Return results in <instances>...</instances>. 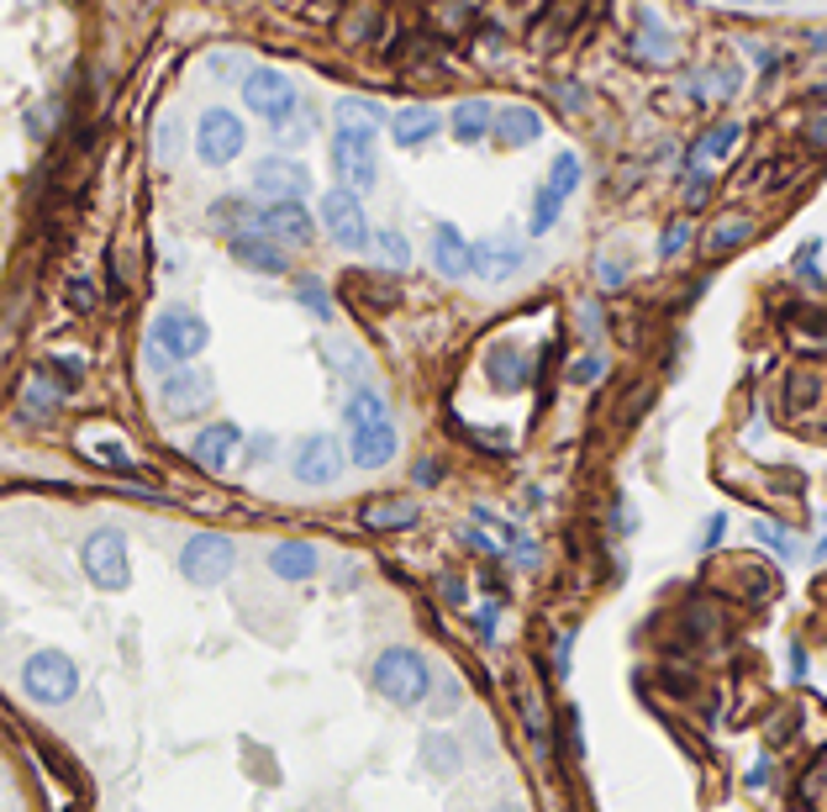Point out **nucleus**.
<instances>
[{
    "label": "nucleus",
    "instance_id": "nucleus-1",
    "mask_svg": "<svg viewBox=\"0 0 827 812\" xmlns=\"http://www.w3.org/2000/svg\"><path fill=\"white\" fill-rule=\"evenodd\" d=\"M375 686H379V696H390L396 707H417V702H427V692H432V670H427V660L411 654V649H385L375 660Z\"/></svg>",
    "mask_w": 827,
    "mask_h": 812
},
{
    "label": "nucleus",
    "instance_id": "nucleus-2",
    "mask_svg": "<svg viewBox=\"0 0 827 812\" xmlns=\"http://www.w3.org/2000/svg\"><path fill=\"white\" fill-rule=\"evenodd\" d=\"M22 686L32 702H69L79 692V670H74L69 654H58V649H43V654H32L22 665Z\"/></svg>",
    "mask_w": 827,
    "mask_h": 812
},
{
    "label": "nucleus",
    "instance_id": "nucleus-3",
    "mask_svg": "<svg viewBox=\"0 0 827 812\" xmlns=\"http://www.w3.org/2000/svg\"><path fill=\"white\" fill-rule=\"evenodd\" d=\"M212 343V328L195 317V311H164L159 322H153V338H148V349L153 354H164L169 364H185V359H195L201 349Z\"/></svg>",
    "mask_w": 827,
    "mask_h": 812
},
{
    "label": "nucleus",
    "instance_id": "nucleus-4",
    "mask_svg": "<svg viewBox=\"0 0 827 812\" xmlns=\"http://www.w3.org/2000/svg\"><path fill=\"white\" fill-rule=\"evenodd\" d=\"M332 169L343 174L348 191H369V185L379 180L375 138H369V132H343V127H337V138H332Z\"/></svg>",
    "mask_w": 827,
    "mask_h": 812
},
{
    "label": "nucleus",
    "instance_id": "nucleus-5",
    "mask_svg": "<svg viewBox=\"0 0 827 812\" xmlns=\"http://www.w3.org/2000/svg\"><path fill=\"white\" fill-rule=\"evenodd\" d=\"M180 570L190 586H216L222 575L233 570V538L222 533H195L185 549H180Z\"/></svg>",
    "mask_w": 827,
    "mask_h": 812
},
{
    "label": "nucleus",
    "instance_id": "nucleus-6",
    "mask_svg": "<svg viewBox=\"0 0 827 812\" xmlns=\"http://www.w3.org/2000/svg\"><path fill=\"white\" fill-rule=\"evenodd\" d=\"M85 575H90L100 591H121L127 586V538L121 533H111V527H100V533H90L85 538Z\"/></svg>",
    "mask_w": 827,
    "mask_h": 812
},
{
    "label": "nucleus",
    "instance_id": "nucleus-7",
    "mask_svg": "<svg viewBox=\"0 0 827 812\" xmlns=\"http://www.w3.org/2000/svg\"><path fill=\"white\" fill-rule=\"evenodd\" d=\"M243 100H248V111H259L269 127L284 121L296 106H301L296 85H290L280 70H254V74H248V79H243Z\"/></svg>",
    "mask_w": 827,
    "mask_h": 812
},
{
    "label": "nucleus",
    "instance_id": "nucleus-8",
    "mask_svg": "<svg viewBox=\"0 0 827 812\" xmlns=\"http://www.w3.org/2000/svg\"><path fill=\"white\" fill-rule=\"evenodd\" d=\"M195 148H201V159H206V164H233L237 153H243V121H237V111H227V106L201 111Z\"/></svg>",
    "mask_w": 827,
    "mask_h": 812
},
{
    "label": "nucleus",
    "instance_id": "nucleus-9",
    "mask_svg": "<svg viewBox=\"0 0 827 812\" xmlns=\"http://www.w3.org/2000/svg\"><path fill=\"white\" fill-rule=\"evenodd\" d=\"M159 402H164L169 417H195V412H206V406H212V375H206V370H195V364H180V370H169V375H164Z\"/></svg>",
    "mask_w": 827,
    "mask_h": 812
},
{
    "label": "nucleus",
    "instance_id": "nucleus-10",
    "mask_svg": "<svg viewBox=\"0 0 827 812\" xmlns=\"http://www.w3.org/2000/svg\"><path fill=\"white\" fill-rule=\"evenodd\" d=\"M322 222H327V233L343 248H364L369 243V216H364V206H358V195L348 185L322 195Z\"/></svg>",
    "mask_w": 827,
    "mask_h": 812
},
{
    "label": "nucleus",
    "instance_id": "nucleus-11",
    "mask_svg": "<svg viewBox=\"0 0 827 812\" xmlns=\"http://www.w3.org/2000/svg\"><path fill=\"white\" fill-rule=\"evenodd\" d=\"M254 191L259 195H275V201H301L311 191V174L301 159H290V153H275V159H264L254 169Z\"/></svg>",
    "mask_w": 827,
    "mask_h": 812
},
{
    "label": "nucleus",
    "instance_id": "nucleus-12",
    "mask_svg": "<svg viewBox=\"0 0 827 812\" xmlns=\"http://www.w3.org/2000/svg\"><path fill=\"white\" fill-rule=\"evenodd\" d=\"M296 476L307 480V485H332V480L343 476V449H337V438L311 432L307 444H301V455H296Z\"/></svg>",
    "mask_w": 827,
    "mask_h": 812
},
{
    "label": "nucleus",
    "instance_id": "nucleus-13",
    "mask_svg": "<svg viewBox=\"0 0 827 812\" xmlns=\"http://www.w3.org/2000/svg\"><path fill=\"white\" fill-rule=\"evenodd\" d=\"M237 449H243V432H237L233 423H212V428L195 432V444H190V459H195L201 470L222 476V470H227V464L237 459Z\"/></svg>",
    "mask_w": 827,
    "mask_h": 812
},
{
    "label": "nucleus",
    "instance_id": "nucleus-14",
    "mask_svg": "<svg viewBox=\"0 0 827 812\" xmlns=\"http://www.w3.org/2000/svg\"><path fill=\"white\" fill-rule=\"evenodd\" d=\"M432 264H438V275L464 280V275H474V243H464L453 222H438L432 227Z\"/></svg>",
    "mask_w": 827,
    "mask_h": 812
},
{
    "label": "nucleus",
    "instance_id": "nucleus-15",
    "mask_svg": "<svg viewBox=\"0 0 827 812\" xmlns=\"http://www.w3.org/2000/svg\"><path fill=\"white\" fill-rule=\"evenodd\" d=\"M259 227L275 243H311V212L307 201H269L259 212Z\"/></svg>",
    "mask_w": 827,
    "mask_h": 812
},
{
    "label": "nucleus",
    "instance_id": "nucleus-16",
    "mask_svg": "<svg viewBox=\"0 0 827 812\" xmlns=\"http://www.w3.org/2000/svg\"><path fill=\"white\" fill-rule=\"evenodd\" d=\"M522 269V243L517 238H485L474 243V275L480 280H506Z\"/></svg>",
    "mask_w": 827,
    "mask_h": 812
},
{
    "label": "nucleus",
    "instance_id": "nucleus-17",
    "mask_svg": "<svg viewBox=\"0 0 827 812\" xmlns=\"http://www.w3.org/2000/svg\"><path fill=\"white\" fill-rule=\"evenodd\" d=\"M233 259L248 264V269H259V275H284V269H290V254H284L280 243H269L264 233H237Z\"/></svg>",
    "mask_w": 827,
    "mask_h": 812
},
{
    "label": "nucleus",
    "instance_id": "nucleus-18",
    "mask_svg": "<svg viewBox=\"0 0 827 812\" xmlns=\"http://www.w3.org/2000/svg\"><path fill=\"white\" fill-rule=\"evenodd\" d=\"M348 459H354L358 470H379V464H390L396 459V428L390 423H379V428H364L348 438Z\"/></svg>",
    "mask_w": 827,
    "mask_h": 812
},
{
    "label": "nucleus",
    "instance_id": "nucleus-19",
    "mask_svg": "<svg viewBox=\"0 0 827 812\" xmlns=\"http://www.w3.org/2000/svg\"><path fill=\"white\" fill-rule=\"evenodd\" d=\"M417 517H422V512H417V502H406V496H396V502L385 496V502L364 506V527H369V533H401V527H411Z\"/></svg>",
    "mask_w": 827,
    "mask_h": 812
},
{
    "label": "nucleus",
    "instance_id": "nucleus-20",
    "mask_svg": "<svg viewBox=\"0 0 827 812\" xmlns=\"http://www.w3.org/2000/svg\"><path fill=\"white\" fill-rule=\"evenodd\" d=\"M432 132H438V111H432V106H406V111L390 117V138H396L401 148L427 143Z\"/></svg>",
    "mask_w": 827,
    "mask_h": 812
},
{
    "label": "nucleus",
    "instance_id": "nucleus-21",
    "mask_svg": "<svg viewBox=\"0 0 827 812\" xmlns=\"http://www.w3.org/2000/svg\"><path fill=\"white\" fill-rule=\"evenodd\" d=\"M491 127H496V106H491V100H464V106H453V138H459V143H480Z\"/></svg>",
    "mask_w": 827,
    "mask_h": 812
},
{
    "label": "nucleus",
    "instance_id": "nucleus-22",
    "mask_svg": "<svg viewBox=\"0 0 827 812\" xmlns=\"http://www.w3.org/2000/svg\"><path fill=\"white\" fill-rule=\"evenodd\" d=\"M385 121H390V117H385L369 96H343V100H337V127H343V132H369V138H375Z\"/></svg>",
    "mask_w": 827,
    "mask_h": 812
},
{
    "label": "nucleus",
    "instance_id": "nucleus-23",
    "mask_svg": "<svg viewBox=\"0 0 827 812\" xmlns=\"http://www.w3.org/2000/svg\"><path fill=\"white\" fill-rule=\"evenodd\" d=\"M269 570L280 575V580H307V575H316V549L301 544V538H290V544H280V549L269 554Z\"/></svg>",
    "mask_w": 827,
    "mask_h": 812
},
{
    "label": "nucleus",
    "instance_id": "nucleus-24",
    "mask_svg": "<svg viewBox=\"0 0 827 812\" xmlns=\"http://www.w3.org/2000/svg\"><path fill=\"white\" fill-rule=\"evenodd\" d=\"M485 375H491V385H496V391H522L533 370H527V354L506 343V349H496V354H491V364H485Z\"/></svg>",
    "mask_w": 827,
    "mask_h": 812
},
{
    "label": "nucleus",
    "instance_id": "nucleus-25",
    "mask_svg": "<svg viewBox=\"0 0 827 812\" xmlns=\"http://www.w3.org/2000/svg\"><path fill=\"white\" fill-rule=\"evenodd\" d=\"M544 132V121H538V111L533 106H506V111H496V138L501 143H533Z\"/></svg>",
    "mask_w": 827,
    "mask_h": 812
},
{
    "label": "nucleus",
    "instance_id": "nucleus-26",
    "mask_svg": "<svg viewBox=\"0 0 827 812\" xmlns=\"http://www.w3.org/2000/svg\"><path fill=\"white\" fill-rule=\"evenodd\" d=\"M749 233H754V216H722V222H711V233H707V254L711 259H722V254H733L738 243H749Z\"/></svg>",
    "mask_w": 827,
    "mask_h": 812
},
{
    "label": "nucleus",
    "instance_id": "nucleus-27",
    "mask_svg": "<svg viewBox=\"0 0 827 812\" xmlns=\"http://www.w3.org/2000/svg\"><path fill=\"white\" fill-rule=\"evenodd\" d=\"M343 423H348V432H364V428L390 423V417H385V402H379V391H354L348 406H343Z\"/></svg>",
    "mask_w": 827,
    "mask_h": 812
},
{
    "label": "nucleus",
    "instance_id": "nucleus-28",
    "mask_svg": "<svg viewBox=\"0 0 827 812\" xmlns=\"http://www.w3.org/2000/svg\"><path fill=\"white\" fill-rule=\"evenodd\" d=\"M738 143V121H717V127H707L701 132V143H696V159L701 164H711V159H728V148Z\"/></svg>",
    "mask_w": 827,
    "mask_h": 812
},
{
    "label": "nucleus",
    "instance_id": "nucleus-29",
    "mask_svg": "<svg viewBox=\"0 0 827 812\" xmlns=\"http://www.w3.org/2000/svg\"><path fill=\"white\" fill-rule=\"evenodd\" d=\"M470 17H474V0H432L427 6V22H438L443 32H464Z\"/></svg>",
    "mask_w": 827,
    "mask_h": 812
},
{
    "label": "nucleus",
    "instance_id": "nucleus-30",
    "mask_svg": "<svg viewBox=\"0 0 827 812\" xmlns=\"http://www.w3.org/2000/svg\"><path fill=\"white\" fill-rule=\"evenodd\" d=\"M422 760L427 770H438V776H449V770H459V744L449 739V734H432L422 749Z\"/></svg>",
    "mask_w": 827,
    "mask_h": 812
},
{
    "label": "nucleus",
    "instance_id": "nucleus-31",
    "mask_svg": "<svg viewBox=\"0 0 827 812\" xmlns=\"http://www.w3.org/2000/svg\"><path fill=\"white\" fill-rule=\"evenodd\" d=\"M369 238H375L379 264H396V269H406V264H411V243H406L401 233H390V227H385V233H369Z\"/></svg>",
    "mask_w": 827,
    "mask_h": 812
},
{
    "label": "nucleus",
    "instance_id": "nucleus-32",
    "mask_svg": "<svg viewBox=\"0 0 827 812\" xmlns=\"http://www.w3.org/2000/svg\"><path fill=\"white\" fill-rule=\"evenodd\" d=\"M574 185H580V159H574V153H559L554 169H548V191L574 195Z\"/></svg>",
    "mask_w": 827,
    "mask_h": 812
},
{
    "label": "nucleus",
    "instance_id": "nucleus-33",
    "mask_svg": "<svg viewBox=\"0 0 827 812\" xmlns=\"http://www.w3.org/2000/svg\"><path fill=\"white\" fill-rule=\"evenodd\" d=\"M559 212H565V195L559 191H538V201H533V233H548L554 222H559Z\"/></svg>",
    "mask_w": 827,
    "mask_h": 812
},
{
    "label": "nucleus",
    "instance_id": "nucleus-34",
    "mask_svg": "<svg viewBox=\"0 0 827 812\" xmlns=\"http://www.w3.org/2000/svg\"><path fill=\"white\" fill-rule=\"evenodd\" d=\"M307 132H311V117L301 111V106H296V111H290L284 121H275V138H280V143H301Z\"/></svg>",
    "mask_w": 827,
    "mask_h": 812
},
{
    "label": "nucleus",
    "instance_id": "nucleus-35",
    "mask_svg": "<svg viewBox=\"0 0 827 812\" xmlns=\"http://www.w3.org/2000/svg\"><path fill=\"white\" fill-rule=\"evenodd\" d=\"M638 49L648 53V58H669V53H675V43L664 38V26H659V22H648V26H643V38H638Z\"/></svg>",
    "mask_w": 827,
    "mask_h": 812
},
{
    "label": "nucleus",
    "instance_id": "nucleus-36",
    "mask_svg": "<svg viewBox=\"0 0 827 812\" xmlns=\"http://www.w3.org/2000/svg\"><path fill=\"white\" fill-rule=\"evenodd\" d=\"M58 396H64V391H58V385H32V391H26L22 402H26V412H32V417H43V412H53V402H58Z\"/></svg>",
    "mask_w": 827,
    "mask_h": 812
},
{
    "label": "nucleus",
    "instance_id": "nucleus-37",
    "mask_svg": "<svg viewBox=\"0 0 827 812\" xmlns=\"http://www.w3.org/2000/svg\"><path fill=\"white\" fill-rule=\"evenodd\" d=\"M686 238H690V222H686V216H675V222H669V227H664V243H659V254H664V259H675V254H680V248H686Z\"/></svg>",
    "mask_w": 827,
    "mask_h": 812
},
{
    "label": "nucleus",
    "instance_id": "nucleus-38",
    "mask_svg": "<svg viewBox=\"0 0 827 812\" xmlns=\"http://www.w3.org/2000/svg\"><path fill=\"white\" fill-rule=\"evenodd\" d=\"M296 296H301V307H311V311H316V317H322V322H327V317H332V307H327V290L316 286V280H301V286H296Z\"/></svg>",
    "mask_w": 827,
    "mask_h": 812
},
{
    "label": "nucleus",
    "instance_id": "nucleus-39",
    "mask_svg": "<svg viewBox=\"0 0 827 812\" xmlns=\"http://www.w3.org/2000/svg\"><path fill=\"white\" fill-rule=\"evenodd\" d=\"M85 455H90V459H100V464H111V470H132V459L121 455L117 444H90Z\"/></svg>",
    "mask_w": 827,
    "mask_h": 812
},
{
    "label": "nucleus",
    "instance_id": "nucleus-40",
    "mask_svg": "<svg viewBox=\"0 0 827 812\" xmlns=\"http://www.w3.org/2000/svg\"><path fill=\"white\" fill-rule=\"evenodd\" d=\"M174 143H180V121L164 117L159 121V159H174Z\"/></svg>",
    "mask_w": 827,
    "mask_h": 812
},
{
    "label": "nucleus",
    "instance_id": "nucleus-41",
    "mask_svg": "<svg viewBox=\"0 0 827 812\" xmlns=\"http://www.w3.org/2000/svg\"><path fill=\"white\" fill-rule=\"evenodd\" d=\"M601 375H606V364H601V359H595V354H586V359H574V381H580V385H591V381H601Z\"/></svg>",
    "mask_w": 827,
    "mask_h": 812
},
{
    "label": "nucleus",
    "instance_id": "nucleus-42",
    "mask_svg": "<svg viewBox=\"0 0 827 812\" xmlns=\"http://www.w3.org/2000/svg\"><path fill=\"white\" fill-rule=\"evenodd\" d=\"M701 90H711V96H733L738 90V74L728 70V74H707V79H701Z\"/></svg>",
    "mask_w": 827,
    "mask_h": 812
},
{
    "label": "nucleus",
    "instance_id": "nucleus-43",
    "mask_svg": "<svg viewBox=\"0 0 827 812\" xmlns=\"http://www.w3.org/2000/svg\"><path fill=\"white\" fill-rule=\"evenodd\" d=\"M595 269H601V286H622V280H627V264L612 259V254H606V259L595 264Z\"/></svg>",
    "mask_w": 827,
    "mask_h": 812
},
{
    "label": "nucleus",
    "instance_id": "nucleus-44",
    "mask_svg": "<svg viewBox=\"0 0 827 812\" xmlns=\"http://www.w3.org/2000/svg\"><path fill=\"white\" fill-rule=\"evenodd\" d=\"M269 455H275V438L259 432V438H248V455H243V459H248V464H259V459H269Z\"/></svg>",
    "mask_w": 827,
    "mask_h": 812
},
{
    "label": "nucleus",
    "instance_id": "nucleus-45",
    "mask_svg": "<svg viewBox=\"0 0 827 812\" xmlns=\"http://www.w3.org/2000/svg\"><path fill=\"white\" fill-rule=\"evenodd\" d=\"M69 307L74 311H90L95 307V290L85 286V280H74V286H69Z\"/></svg>",
    "mask_w": 827,
    "mask_h": 812
},
{
    "label": "nucleus",
    "instance_id": "nucleus-46",
    "mask_svg": "<svg viewBox=\"0 0 827 812\" xmlns=\"http://www.w3.org/2000/svg\"><path fill=\"white\" fill-rule=\"evenodd\" d=\"M754 6H785V0H754Z\"/></svg>",
    "mask_w": 827,
    "mask_h": 812
},
{
    "label": "nucleus",
    "instance_id": "nucleus-47",
    "mask_svg": "<svg viewBox=\"0 0 827 812\" xmlns=\"http://www.w3.org/2000/svg\"><path fill=\"white\" fill-rule=\"evenodd\" d=\"M501 812H517V808H501Z\"/></svg>",
    "mask_w": 827,
    "mask_h": 812
}]
</instances>
